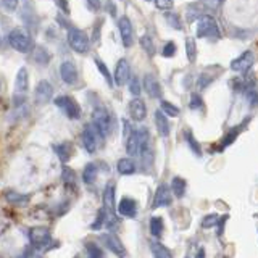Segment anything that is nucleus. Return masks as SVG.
I'll return each instance as SVG.
<instances>
[{
  "instance_id": "nucleus-12",
  "label": "nucleus",
  "mask_w": 258,
  "mask_h": 258,
  "mask_svg": "<svg viewBox=\"0 0 258 258\" xmlns=\"http://www.w3.org/2000/svg\"><path fill=\"white\" fill-rule=\"evenodd\" d=\"M118 29H119V36L123 40L124 47H131L134 44V29H133V23L127 16H121L118 21Z\"/></svg>"
},
{
  "instance_id": "nucleus-15",
  "label": "nucleus",
  "mask_w": 258,
  "mask_h": 258,
  "mask_svg": "<svg viewBox=\"0 0 258 258\" xmlns=\"http://www.w3.org/2000/svg\"><path fill=\"white\" fill-rule=\"evenodd\" d=\"M60 76L64 84L73 86L78 83V70L73 61H63L60 64Z\"/></svg>"
},
{
  "instance_id": "nucleus-22",
  "label": "nucleus",
  "mask_w": 258,
  "mask_h": 258,
  "mask_svg": "<svg viewBox=\"0 0 258 258\" xmlns=\"http://www.w3.org/2000/svg\"><path fill=\"white\" fill-rule=\"evenodd\" d=\"M116 169H118V173L121 176H131V174L136 173V163H134V160L131 157H123V158L118 160Z\"/></svg>"
},
{
  "instance_id": "nucleus-10",
  "label": "nucleus",
  "mask_w": 258,
  "mask_h": 258,
  "mask_svg": "<svg viewBox=\"0 0 258 258\" xmlns=\"http://www.w3.org/2000/svg\"><path fill=\"white\" fill-rule=\"evenodd\" d=\"M131 81V64L126 58H121L116 63V68H115V75H113V83L116 86H124Z\"/></svg>"
},
{
  "instance_id": "nucleus-42",
  "label": "nucleus",
  "mask_w": 258,
  "mask_h": 258,
  "mask_svg": "<svg viewBox=\"0 0 258 258\" xmlns=\"http://www.w3.org/2000/svg\"><path fill=\"white\" fill-rule=\"evenodd\" d=\"M213 79H215L213 76H208L207 73H202V75L197 78V87L202 91V89H205L207 86L212 84V83H213Z\"/></svg>"
},
{
  "instance_id": "nucleus-38",
  "label": "nucleus",
  "mask_w": 258,
  "mask_h": 258,
  "mask_svg": "<svg viewBox=\"0 0 258 258\" xmlns=\"http://www.w3.org/2000/svg\"><path fill=\"white\" fill-rule=\"evenodd\" d=\"M34 60H36L39 64H47V63H48V60H50V55H48V52L45 50L44 47H39L37 50H36Z\"/></svg>"
},
{
  "instance_id": "nucleus-43",
  "label": "nucleus",
  "mask_w": 258,
  "mask_h": 258,
  "mask_svg": "<svg viewBox=\"0 0 258 258\" xmlns=\"http://www.w3.org/2000/svg\"><path fill=\"white\" fill-rule=\"evenodd\" d=\"M166 21L169 23V24H171V26L174 28V29H177V31H179V29H182V26H181V20H179V16H177L176 13H171V15H166Z\"/></svg>"
},
{
  "instance_id": "nucleus-48",
  "label": "nucleus",
  "mask_w": 258,
  "mask_h": 258,
  "mask_svg": "<svg viewBox=\"0 0 258 258\" xmlns=\"http://www.w3.org/2000/svg\"><path fill=\"white\" fill-rule=\"evenodd\" d=\"M56 4H58V7L61 8V10L64 13H70V7H68V2L67 0H56Z\"/></svg>"
},
{
  "instance_id": "nucleus-4",
  "label": "nucleus",
  "mask_w": 258,
  "mask_h": 258,
  "mask_svg": "<svg viewBox=\"0 0 258 258\" xmlns=\"http://www.w3.org/2000/svg\"><path fill=\"white\" fill-rule=\"evenodd\" d=\"M92 124L97 131H99V134L105 139L113 129V118L110 115V111L105 107H97L92 111Z\"/></svg>"
},
{
  "instance_id": "nucleus-27",
  "label": "nucleus",
  "mask_w": 258,
  "mask_h": 258,
  "mask_svg": "<svg viewBox=\"0 0 258 258\" xmlns=\"http://www.w3.org/2000/svg\"><path fill=\"white\" fill-rule=\"evenodd\" d=\"M165 231V223L161 216H152L150 218V234L155 239H160L161 234Z\"/></svg>"
},
{
  "instance_id": "nucleus-35",
  "label": "nucleus",
  "mask_w": 258,
  "mask_h": 258,
  "mask_svg": "<svg viewBox=\"0 0 258 258\" xmlns=\"http://www.w3.org/2000/svg\"><path fill=\"white\" fill-rule=\"evenodd\" d=\"M220 220H221V218L218 216L216 213H210V215H207V216L204 218V220H202V228H204V229L216 228L218 223H220Z\"/></svg>"
},
{
  "instance_id": "nucleus-21",
  "label": "nucleus",
  "mask_w": 258,
  "mask_h": 258,
  "mask_svg": "<svg viewBox=\"0 0 258 258\" xmlns=\"http://www.w3.org/2000/svg\"><path fill=\"white\" fill-rule=\"evenodd\" d=\"M150 252L153 258H174L173 252L166 245L161 244L160 240H152L150 242Z\"/></svg>"
},
{
  "instance_id": "nucleus-39",
  "label": "nucleus",
  "mask_w": 258,
  "mask_h": 258,
  "mask_svg": "<svg viewBox=\"0 0 258 258\" xmlns=\"http://www.w3.org/2000/svg\"><path fill=\"white\" fill-rule=\"evenodd\" d=\"M129 92H131V95H134L136 99L141 95L142 92V87H141V81L137 79L136 76L131 78V81H129Z\"/></svg>"
},
{
  "instance_id": "nucleus-7",
  "label": "nucleus",
  "mask_w": 258,
  "mask_h": 258,
  "mask_svg": "<svg viewBox=\"0 0 258 258\" xmlns=\"http://www.w3.org/2000/svg\"><path fill=\"white\" fill-rule=\"evenodd\" d=\"M81 139H83V145H84L87 153H95L97 149H99V142L103 139V137L94 127V124H86L83 129V136H81Z\"/></svg>"
},
{
  "instance_id": "nucleus-34",
  "label": "nucleus",
  "mask_w": 258,
  "mask_h": 258,
  "mask_svg": "<svg viewBox=\"0 0 258 258\" xmlns=\"http://www.w3.org/2000/svg\"><path fill=\"white\" fill-rule=\"evenodd\" d=\"M185 55H187V60L190 63H194L197 58V45H196V42H194L192 37L185 39Z\"/></svg>"
},
{
  "instance_id": "nucleus-28",
  "label": "nucleus",
  "mask_w": 258,
  "mask_h": 258,
  "mask_svg": "<svg viewBox=\"0 0 258 258\" xmlns=\"http://www.w3.org/2000/svg\"><path fill=\"white\" fill-rule=\"evenodd\" d=\"M245 123H247V121H245ZM245 123H244V124H239L237 127H232L231 131H229L228 134L224 136V139H223V141H221V144H220V145H221V147H220V150H224L226 147H229V145H231V144H232L234 141L237 139V136L240 134V131H242V129H244Z\"/></svg>"
},
{
  "instance_id": "nucleus-17",
  "label": "nucleus",
  "mask_w": 258,
  "mask_h": 258,
  "mask_svg": "<svg viewBox=\"0 0 258 258\" xmlns=\"http://www.w3.org/2000/svg\"><path fill=\"white\" fill-rule=\"evenodd\" d=\"M129 115H131L133 121H144L145 116H147V107H145V103L142 99H133L129 102Z\"/></svg>"
},
{
  "instance_id": "nucleus-46",
  "label": "nucleus",
  "mask_w": 258,
  "mask_h": 258,
  "mask_svg": "<svg viewBox=\"0 0 258 258\" xmlns=\"http://www.w3.org/2000/svg\"><path fill=\"white\" fill-rule=\"evenodd\" d=\"M247 100L252 103V107H256L258 105V94L253 89H247Z\"/></svg>"
},
{
  "instance_id": "nucleus-14",
  "label": "nucleus",
  "mask_w": 258,
  "mask_h": 258,
  "mask_svg": "<svg viewBox=\"0 0 258 258\" xmlns=\"http://www.w3.org/2000/svg\"><path fill=\"white\" fill-rule=\"evenodd\" d=\"M53 95V87L48 81H39L34 91V97L37 103H48L52 100Z\"/></svg>"
},
{
  "instance_id": "nucleus-41",
  "label": "nucleus",
  "mask_w": 258,
  "mask_h": 258,
  "mask_svg": "<svg viewBox=\"0 0 258 258\" xmlns=\"http://www.w3.org/2000/svg\"><path fill=\"white\" fill-rule=\"evenodd\" d=\"M176 50H177L176 44L173 42V40H169V42H166V44H165L163 50H161V55H163L165 58H171V56H174V55H176Z\"/></svg>"
},
{
  "instance_id": "nucleus-51",
  "label": "nucleus",
  "mask_w": 258,
  "mask_h": 258,
  "mask_svg": "<svg viewBox=\"0 0 258 258\" xmlns=\"http://www.w3.org/2000/svg\"><path fill=\"white\" fill-rule=\"evenodd\" d=\"M26 258H44V256H40V255H32V253H28Z\"/></svg>"
},
{
  "instance_id": "nucleus-40",
  "label": "nucleus",
  "mask_w": 258,
  "mask_h": 258,
  "mask_svg": "<svg viewBox=\"0 0 258 258\" xmlns=\"http://www.w3.org/2000/svg\"><path fill=\"white\" fill-rule=\"evenodd\" d=\"M189 107H190V110H204V100H202V97H200V94H197V92H194L192 95H190V103H189Z\"/></svg>"
},
{
  "instance_id": "nucleus-24",
  "label": "nucleus",
  "mask_w": 258,
  "mask_h": 258,
  "mask_svg": "<svg viewBox=\"0 0 258 258\" xmlns=\"http://www.w3.org/2000/svg\"><path fill=\"white\" fill-rule=\"evenodd\" d=\"M28 86H29L28 70L26 68H20L18 75H16V83H15L16 94H18V95H24V94L28 92Z\"/></svg>"
},
{
  "instance_id": "nucleus-26",
  "label": "nucleus",
  "mask_w": 258,
  "mask_h": 258,
  "mask_svg": "<svg viewBox=\"0 0 258 258\" xmlns=\"http://www.w3.org/2000/svg\"><path fill=\"white\" fill-rule=\"evenodd\" d=\"M97 176H99V166L95 163H87L84 166V171H83V181L87 185H92L97 181Z\"/></svg>"
},
{
  "instance_id": "nucleus-47",
  "label": "nucleus",
  "mask_w": 258,
  "mask_h": 258,
  "mask_svg": "<svg viewBox=\"0 0 258 258\" xmlns=\"http://www.w3.org/2000/svg\"><path fill=\"white\" fill-rule=\"evenodd\" d=\"M87 5L94 12H99L100 8H102V2H100V0H87Z\"/></svg>"
},
{
  "instance_id": "nucleus-32",
  "label": "nucleus",
  "mask_w": 258,
  "mask_h": 258,
  "mask_svg": "<svg viewBox=\"0 0 258 258\" xmlns=\"http://www.w3.org/2000/svg\"><path fill=\"white\" fill-rule=\"evenodd\" d=\"M160 110L163 111L168 118H169V116H171V118L179 116V108H177L174 103L168 102V100H161V103H160Z\"/></svg>"
},
{
  "instance_id": "nucleus-45",
  "label": "nucleus",
  "mask_w": 258,
  "mask_h": 258,
  "mask_svg": "<svg viewBox=\"0 0 258 258\" xmlns=\"http://www.w3.org/2000/svg\"><path fill=\"white\" fill-rule=\"evenodd\" d=\"M18 4H20V0H2V5L5 7V10L8 12H13L18 8Z\"/></svg>"
},
{
  "instance_id": "nucleus-29",
  "label": "nucleus",
  "mask_w": 258,
  "mask_h": 258,
  "mask_svg": "<svg viewBox=\"0 0 258 258\" xmlns=\"http://www.w3.org/2000/svg\"><path fill=\"white\" fill-rule=\"evenodd\" d=\"M61 179H63L64 185H67L68 189H76V184H78V177H76V173L73 171L71 168H68V166H63Z\"/></svg>"
},
{
  "instance_id": "nucleus-53",
  "label": "nucleus",
  "mask_w": 258,
  "mask_h": 258,
  "mask_svg": "<svg viewBox=\"0 0 258 258\" xmlns=\"http://www.w3.org/2000/svg\"><path fill=\"white\" fill-rule=\"evenodd\" d=\"M185 258H187V256H185Z\"/></svg>"
},
{
  "instance_id": "nucleus-37",
  "label": "nucleus",
  "mask_w": 258,
  "mask_h": 258,
  "mask_svg": "<svg viewBox=\"0 0 258 258\" xmlns=\"http://www.w3.org/2000/svg\"><path fill=\"white\" fill-rule=\"evenodd\" d=\"M141 45H142V48H144V50L147 52L150 56L155 55V44H153V40H152L150 36H142V37H141Z\"/></svg>"
},
{
  "instance_id": "nucleus-3",
  "label": "nucleus",
  "mask_w": 258,
  "mask_h": 258,
  "mask_svg": "<svg viewBox=\"0 0 258 258\" xmlns=\"http://www.w3.org/2000/svg\"><path fill=\"white\" fill-rule=\"evenodd\" d=\"M196 34L200 39H212V40H218L221 37V32H220V28H218L216 20L210 15H204L202 18H199Z\"/></svg>"
},
{
  "instance_id": "nucleus-18",
  "label": "nucleus",
  "mask_w": 258,
  "mask_h": 258,
  "mask_svg": "<svg viewBox=\"0 0 258 258\" xmlns=\"http://www.w3.org/2000/svg\"><path fill=\"white\" fill-rule=\"evenodd\" d=\"M116 187L115 182H108L103 189V208H107L110 213L116 212Z\"/></svg>"
},
{
  "instance_id": "nucleus-9",
  "label": "nucleus",
  "mask_w": 258,
  "mask_h": 258,
  "mask_svg": "<svg viewBox=\"0 0 258 258\" xmlns=\"http://www.w3.org/2000/svg\"><path fill=\"white\" fill-rule=\"evenodd\" d=\"M100 240H102V244L105 245V248H108L111 253H115L119 258H126L127 250H126L124 244L121 242V239L116 236V234H113V232L103 234V236H100Z\"/></svg>"
},
{
  "instance_id": "nucleus-6",
  "label": "nucleus",
  "mask_w": 258,
  "mask_h": 258,
  "mask_svg": "<svg viewBox=\"0 0 258 258\" xmlns=\"http://www.w3.org/2000/svg\"><path fill=\"white\" fill-rule=\"evenodd\" d=\"M55 105L70 119H78L81 116V107H79V103L75 99H73V97H70V95H60V97H56V99H55Z\"/></svg>"
},
{
  "instance_id": "nucleus-11",
  "label": "nucleus",
  "mask_w": 258,
  "mask_h": 258,
  "mask_svg": "<svg viewBox=\"0 0 258 258\" xmlns=\"http://www.w3.org/2000/svg\"><path fill=\"white\" fill-rule=\"evenodd\" d=\"M253 63H255L253 52L245 50L242 55H239L237 58H234L231 61V70L236 71V73H247L250 68L253 67Z\"/></svg>"
},
{
  "instance_id": "nucleus-13",
  "label": "nucleus",
  "mask_w": 258,
  "mask_h": 258,
  "mask_svg": "<svg viewBox=\"0 0 258 258\" xmlns=\"http://www.w3.org/2000/svg\"><path fill=\"white\" fill-rule=\"evenodd\" d=\"M142 86L145 89V92L150 97V99H161V84L158 83V79L155 75H152V73H147V75L144 76V81H142Z\"/></svg>"
},
{
  "instance_id": "nucleus-49",
  "label": "nucleus",
  "mask_w": 258,
  "mask_h": 258,
  "mask_svg": "<svg viewBox=\"0 0 258 258\" xmlns=\"http://www.w3.org/2000/svg\"><path fill=\"white\" fill-rule=\"evenodd\" d=\"M196 258H207V253H205V248L204 247H199L197 253H196Z\"/></svg>"
},
{
  "instance_id": "nucleus-50",
  "label": "nucleus",
  "mask_w": 258,
  "mask_h": 258,
  "mask_svg": "<svg viewBox=\"0 0 258 258\" xmlns=\"http://www.w3.org/2000/svg\"><path fill=\"white\" fill-rule=\"evenodd\" d=\"M205 4H208V5H212V7H216V5H220L223 0H204Z\"/></svg>"
},
{
  "instance_id": "nucleus-5",
  "label": "nucleus",
  "mask_w": 258,
  "mask_h": 258,
  "mask_svg": "<svg viewBox=\"0 0 258 258\" xmlns=\"http://www.w3.org/2000/svg\"><path fill=\"white\" fill-rule=\"evenodd\" d=\"M68 44L75 52L78 53H87L91 42L84 31H81L78 28H70L68 31Z\"/></svg>"
},
{
  "instance_id": "nucleus-19",
  "label": "nucleus",
  "mask_w": 258,
  "mask_h": 258,
  "mask_svg": "<svg viewBox=\"0 0 258 258\" xmlns=\"http://www.w3.org/2000/svg\"><path fill=\"white\" fill-rule=\"evenodd\" d=\"M153 121H155V127H157V133L160 137H168L169 131H171V126H169V119L161 110H157L153 113Z\"/></svg>"
},
{
  "instance_id": "nucleus-33",
  "label": "nucleus",
  "mask_w": 258,
  "mask_h": 258,
  "mask_svg": "<svg viewBox=\"0 0 258 258\" xmlns=\"http://www.w3.org/2000/svg\"><path fill=\"white\" fill-rule=\"evenodd\" d=\"M86 252H87V258H107V256H105L103 250L97 244H94V242H87Z\"/></svg>"
},
{
  "instance_id": "nucleus-23",
  "label": "nucleus",
  "mask_w": 258,
  "mask_h": 258,
  "mask_svg": "<svg viewBox=\"0 0 258 258\" xmlns=\"http://www.w3.org/2000/svg\"><path fill=\"white\" fill-rule=\"evenodd\" d=\"M169 187H171V192L176 199H182L185 190H187V181L181 176H174L171 179V184H169Z\"/></svg>"
},
{
  "instance_id": "nucleus-36",
  "label": "nucleus",
  "mask_w": 258,
  "mask_h": 258,
  "mask_svg": "<svg viewBox=\"0 0 258 258\" xmlns=\"http://www.w3.org/2000/svg\"><path fill=\"white\" fill-rule=\"evenodd\" d=\"M95 64H97V68H99V71H100V75L105 78V81L108 83V86H113L115 83H113V78H111V75H110V71H108V68H107V64H105L102 60H99V58H95Z\"/></svg>"
},
{
  "instance_id": "nucleus-16",
  "label": "nucleus",
  "mask_w": 258,
  "mask_h": 258,
  "mask_svg": "<svg viewBox=\"0 0 258 258\" xmlns=\"http://www.w3.org/2000/svg\"><path fill=\"white\" fill-rule=\"evenodd\" d=\"M118 215L124 218H136L137 216V202L131 197H123L116 207Z\"/></svg>"
},
{
  "instance_id": "nucleus-1",
  "label": "nucleus",
  "mask_w": 258,
  "mask_h": 258,
  "mask_svg": "<svg viewBox=\"0 0 258 258\" xmlns=\"http://www.w3.org/2000/svg\"><path fill=\"white\" fill-rule=\"evenodd\" d=\"M8 42H10V45L15 50H18L21 53H29L34 50V40L21 28H16L8 34Z\"/></svg>"
},
{
  "instance_id": "nucleus-8",
  "label": "nucleus",
  "mask_w": 258,
  "mask_h": 258,
  "mask_svg": "<svg viewBox=\"0 0 258 258\" xmlns=\"http://www.w3.org/2000/svg\"><path fill=\"white\" fill-rule=\"evenodd\" d=\"M173 202V192L171 187L168 184L161 182L158 184V187L153 194V200H152V208L157 210V208H163V207H169Z\"/></svg>"
},
{
  "instance_id": "nucleus-20",
  "label": "nucleus",
  "mask_w": 258,
  "mask_h": 258,
  "mask_svg": "<svg viewBox=\"0 0 258 258\" xmlns=\"http://www.w3.org/2000/svg\"><path fill=\"white\" fill-rule=\"evenodd\" d=\"M53 152L58 155V158L67 163V161L71 160V157L75 155V145L71 142H61V144H55L53 145Z\"/></svg>"
},
{
  "instance_id": "nucleus-44",
  "label": "nucleus",
  "mask_w": 258,
  "mask_h": 258,
  "mask_svg": "<svg viewBox=\"0 0 258 258\" xmlns=\"http://www.w3.org/2000/svg\"><path fill=\"white\" fill-rule=\"evenodd\" d=\"M173 5H174V0H155V7L165 12L171 10Z\"/></svg>"
},
{
  "instance_id": "nucleus-31",
  "label": "nucleus",
  "mask_w": 258,
  "mask_h": 258,
  "mask_svg": "<svg viewBox=\"0 0 258 258\" xmlns=\"http://www.w3.org/2000/svg\"><path fill=\"white\" fill-rule=\"evenodd\" d=\"M5 199H7V202H10L13 205H24V204H28V200H29L28 196H23V194H18L15 190H7Z\"/></svg>"
},
{
  "instance_id": "nucleus-30",
  "label": "nucleus",
  "mask_w": 258,
  "mask_h": 258,
  "mask_svg": "<svg viewBox=\"0 0 258 258\" xmlns=\"http://www.w3.org/2000/svg\"><path fill=\"white\" fill-rule=\"evenodd\" d=\"M108 210L107 208H100L99 210V213H97V216H95V220H94V223L91 224V229H94V231H99V229H102L105 224H107V220H108Z\"/></svg>"
},
{
  "instance_id": "nucleus-25",
  "label": "nucleus",
  "mask_w": 258,
  "mask_h": 258,
  "mask_svg": "<svg viewBox=\"0 0 258 258\" xmlns=\"http://www.w3.org/2000/svg\"><path fill=\"white\" fill-rule=\"evenodd\" d=\"M182 137H184L185 144L189 145V149L192 150L194 155H197L199 158H202V155H204V152H202L200 144H199V141L196 139V137H194L192 131H189V129H185V131H182Z\"/></svg>"
},
{
  "instance_id": "nucleus-2",
  "label": "nucleus",
  "mask_w": 258,
  "mask_h": 258,
  "mask_svg": "<svg viewBox=\"0 0 258 258\" xmlns=\"http://www.w3.org/2000/svg\"><path fill=\"white\" fill-rule=\"evenodd\" d=\"M29 242L36 250H50V247L53 244L50 229L44 228V226L31 228L29 229Z\"/></svg>"
},
{
  "instance_id": "nucleus-52",
  "label": "nucleus",
  "mask_w": 258,
  "mask_h": 258,
  "mask_svg": "<svg viewBox=\"0 0 258 258\" xmlns=\"http://www.w3.org/2000/svg\"><path fill=\"white\" fill-rule=\"evenodd\" d=\"M75 258H79V256H75Z\"/></svg>"
}]
</instances>
